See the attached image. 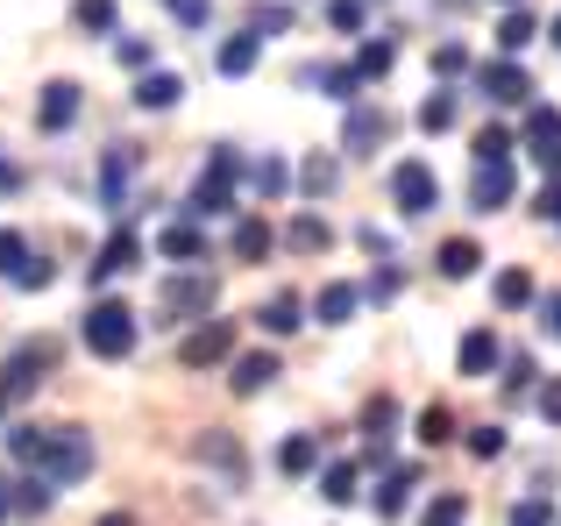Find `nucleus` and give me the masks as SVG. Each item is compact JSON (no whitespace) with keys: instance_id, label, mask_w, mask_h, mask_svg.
<instances>
[{"instance_id":"16","label":"nucleus","mask_w":561,"mask_h":526,"mask_svg":"<svg viewBox=\"0 0 561 526\" xmlns=\"http://www.w3.org/2000/svg\"><path fill=\"white\" fill-rule=\"evenodd\" d=\"M228 363H234V377H228V385L242 391V399H256V391L277 377V356H271V348H249V356H228Z\"/></svg>"},{"instance_id":"33","label":"nucleus","mask_w":561,"mask_h":526,"mask_svg":"<svg viewBox=\"0 0 561 526\" xmlns=\"http://www.w3.org/2000/svg\"><path fill=\"white\" fill-rule=\"evenodd\" d=\"M50 499H57V491L43 484V477H22V484H14V499H8V513H50Z\"/></svg>"},{"instance_id":"56","label":"nucleus","mask_w":561,"mask_h":526,"mask_svg":"<svg viewBox=\"0 0 561 526\" xmlns=\"http://www.w3.org/2000/svg\"><path fill=\"white\" fill-rule=\"evenodd\" d=\"M540 420H554V427H561V385L540 391Z\"/></svg>"},{"instance_id":"5","label":"nucleus","mask_w":561,"mask_h":526,"mask_svg":"<svg viewBox=\"0 0 561 526\" xmlns=\"http://www.w3.org/2000/svg\"><path fill=\"white\" fill-rule=\"evenodd\" d=\"M391 199H398V214H434V199H440V185H434V171L420 164V157H405V164L391 171Z\"/></svg>"},{"instance_id":"49","label":"nucleus","mask_w":561,"mask_h":526,"mask_svg":"<svg viewBox=\"0 0 561 526\" xmlns=\"http://www.w3.org/2000/svg\"><path fill=\"white\" fill-rule=\"evenodd\" d=\"M497 448H505V434H497V427H477V434H469V456H477V462H491Z\"/></svg>"},{"instance_id":"13","label":"nucleus","mask_w":561,"mask_h":526,"mask_svg":"<svg viewBox=\"0 0 561 526\" xmlns=\"http://www.w3.org/2000/svg\"><path fill=\"white\" fill-rule=\"evenodd\" d=\"M179 100H185V79H179V71H142V79H136V107L142 114H171Z\"/></svg>"},{"instance_id":"50","label":"nucleus","mask_w":561,"mask_h":526,"mask_svg":"<svg viewBox=\"0 0 561 526\" xmlns=\"http://www.w3.org/2000/svg\"><path fill=\"white\" fill-rule=\"evenodd\" d=\"M50 277H57L50 263H43V256H28V263H22V277H14V285H22V291H43V285H50Z\"/></svg>"},{"instance_id":"10","label":"nucleus","mask_w":561,"mask_h":526,"mask_svg":"<svg viewBox=\"0 0 561 526\" xmlns=\"http://www.w3.org/2000/svg\"><path fill=\"white\" fill-rule=\"evenodd\" d=\"M512 193H519V171H512V164H477V185H469L477 214H505Z\"/></svg>"},{"instance_id":"31","label":"nucleus","mask_w":561,"mask_h":526,"mask_svg":"<svg viewBox=\"0 0 561 526\" xmlns=\"http://www.w3.org/2000/svg\"><path fill=\"white\" fill-rule=\"evenodd\" d=\"M526 43H534V14H526V8H512L505 22H497V50H505V57H519Z\"/></svg>"},{"instance_id":"44","label":"nucleus","mask_w":561,"mask_h":526,"mask_svg":"<svg viewBox=\"0 0 561 526\" xmlns=\"http://www.w3.org/2000/svg\"><path fill=\"white\" fill-rule=\"evenodd\" d=\"M434 71H440V79H462V71H469V50H462V43H440V50H434Z\"/></svg>"},{"instance_id":"18","label":"nucleus","mask_w":561,"mask_h":526,"mask_svg":"<svg viewBox=\"0 0 561 526\" xmlns=\"http://www.w3.org/2000/svg\"><path fill=\"white\" fill-rule=\"evenodd\" d=\"M256 57H263V43L242 28V36H228V43L214 50V65H220V79H249V71H256Z\"/></svg>"},{"instance_id":"61","label":"nucleus","mask_w":561,"mask_h":526,"mask_svg":"<svg viewBox=\"0 0 561 526\" xmlns=\"http://www.w3.org/2000/svg\"><path fill=\"white\" fill-rule=\"evenodd\" d=\"M0 405H8V391H0Z\"/></svg>"},{"instance_id":"57","label":"nucleus","mask_w":561,"mask_h":526,"mask_svg":"<svg viewBox=\"0 0 561 526\" xmlns=\"http://www.w3.org/2000/svg\"><path fill=\"white\" fill-rule=\"evenodd\" d=\"M93 526H136V519H128V513H100Z\"/></svg>"},{"instance_id":"34","label":"nucleus","mask_w":561,"mask_h":526,"mask_svg":"<svg viewBox=\"0 0 561 526\" xmlns=\"http://www.w3.org/2000/svg\"><path fill=\"white\" fill-rule=\"evenodd\" d=\"M420 442L426 448H448L455 442V413H448V405H426V413H420Z\"/></svg>"},{"instance_id":"28","label":"nucleus","mask_w":561,"mask_h":526,"mask_svg":"<svg viewBox=\"0 0 561 526\" xmlns=\"http://www.w3.org/2000/svg\"><path fill=\"white\" fill-rule=\"evenodd\" d=\"M391 65H398V43H391V36H370V43L356 50V65H348V71H356V79H383Z\"/></svg>"},{"instance_id":"47","label":"nucleus","mask_w":561,"mask_h":526,"mask_svg":"<svg viewBox=\"0 0 561 526\" xmlns=\"http://www.w3.org/2000/svg\"><path fill=\"white\" fill-rule=\"evenodd\" d=\"M122 65H128V71H150V65H157V43H142V36H122Z\"/></svg>"},{"instance_id":"60","label":"nucleus","mask_w":561,"mask_h":526,"mask_svg":"<svg viewBox=\"0 0 561 526\" xmlns=\"http://www.w3.org/2000/svg\"><path fill=\"white\" fill-rule=\"evenodd\" d=\"M497 8H519V0H497Z\"/></svg>"},{"instance_id":"22","label":"nucleus","mask_w":561,"mask_h":526,"mask_svg":"<svg viewBox=\"0 0 561 526\" xmlns=\"http://www.w3.org/2000/svg\"><path fill=\"white\" fill-rule=\"evenodd\" d=\"M271 221H256V214H249V221H234V236H228V250L234 256H242V263H263V256H271Z\"/></svg>"},{"instance_id":"7","label":"nucleus","mask_w":561,"mask_h":526,"mask_svg":"<svg viewBox=\"0 0 561 526\" xmlns=\"http://www.w3.org/2000/svg\"><path fill=\"white\" fill-rule=\"evenodd\" d=\"M50 363H57V348H50V342H22V348L8 356V377H0V391H8V399H22V391H36Z\"/></svg>"},{"instance_id":"51","label":"nucleus","mask_w":561,"mask_h":526,"mask_svg":"<svg viewBox=\"0 0 561 526\" xmlns=\"http://www.w3.org/2000/svg\"><path fill=\"white\" fill-rule=\"evenodd\" d=\"M398 285H405V277H398V271H391V263H383V271L370 277V299H391V291H398Z\"/></svg>"},{"instance_id":"38","label":"nucleus","mask_w":561,"mask_h":526,"mask_svg":"<svg viewBox=\"0 0 561 526\" xmlns=\"http://www.w3.org/2000/svg\"><path fill=\"white\" fill-rule=\"evenodd\" d=\"M334 171H342V164H334V157H306V171H299V185H306V193H334Z\"/></svg>"},{"instance_id":"55","label":"nucleus","mask_w":561,"mask_h":526,"mask_svg":"<svg viewBox=\"0 0 561 526\" xmlns=\"http://www.w3.org/2000/svg\"><path fill=\"white\" fill-rule=\"evenodd\" d=\"M0 193H22V164L14 157H0Z\"/></svg>"},{"instance_id":"19","label":"nucleus","mask_w":561,"mask_h":526,"mask_svg":"<svg viewBox=\"0 0 561 526\" xmlns=\"http://www.w3.org/2000/svg\"><path fill=\"white\" fill-rule=\"evenodd\" d=\"M157 256H171V263H199V256H206L199 221H171L164 236H157Z\"/></svg>"},{"instance_id":"35","label":"nucleus","mask_w":561,"mask_h":526,"mask_svg":"<svg viewBox=\"0 0 561 526\" xmlns=\"http://www.w3.org/2000/svg\"><path fill=\"white\" fill-rule=\"evenodd\" d=\"M420 128H426V136H448V128H455V93H426Z\"/></svg>"},{"instance_id":"52","label":"nucleus","mask_w":561,"mask_h":526,"mask_svg":"<svg viewBox=\"0 0 561 526\" xmlns=\"http://www.w3.org/2000/svg\"><path fill=\"white\" fill-rule=\"evenodd\" d=\"M540 328H548L554 342H561V291H554V299H540Z\"/></svg>"},{"instance_id":"40","label":"nucleus","mask_w":561,"mask_h":526,"mask_svg":"<svg viewBox=\"0 0 561 526\" xmlns=\"http://www.w3.org/2000/svg\"><path fill=\"white\" fill-rule=\"evenodd\" d=\"M391 420H398V399H391V391H377V399L363 405V434H377V442H383V427H391Z\"/></svg>"},{"instance_id":"15","label":"nucleus","mask_w":561,"mask_h":526,"mask_svg":"<svg viewBox=\"0 0 561 526\" xmlns=\"http://www.w3.org/2000/svg\"><path fill=\"white\" fill-rule=\"evenodd\" d=\"M299 79H306V85H320L328 100H342V107H356V100H363V79H356L348 65H306Z\"/></svg>"},{"instance_id":"1","label":"nucleus","mask_w":561,"mask_h":526,"mask_svg":"<svg viewBox=\"0 0 561 526\" xmlns=\"http://www.w3.org/2000/svg\"><path fill=\"white\" fill-rule=\"evenodd\" d=\"M8 456L22 462L28 477H43V484H79V477H93V434L85 427H14L8 434Z\"/></svg>"},{"instance_id":"26","label":"nucleus","mask_w":561,"mask_h":526,"mask_svg":"<svg viewBox=\"0 0 561 526\" xmlns=\"http://www.w3.org/2000/svg\"><path fill=\"white\" fill-rule=\"evenodd\" d=\"M412 491H420V470H391V477H383V491H377V513L398 519L412 505Z\"/></svg>"},{"instance_id":"37","label":"nucleus","mask_w":561,"mask_h":526,"mask_svg":"<svg viewBox=\"0 0 561 526\" xmlns=\"http://www.w3.org/2000/svg\"><path fill=\"white\" fill-rule=\"evenodd\" d=\"M249 185H256V193H263V199H277V193H285V185H291V171H285V164H277V157H263V164H256V171H249Z\"/></svg>"},{"instance_id":"41","label":"nucleus","mask_w":561,"mask_h":526,"mask_svg":"<svg viewBox=\"0 0 561 526\" xmlns=\"http://www.w3.org/2000/svg\"><path fill=\"white\" fill-rule=\"evenodd\" d=\"M497 306H534V277L505 271V277H497Z\"/></svg>"},{"instance_id":"39","label":"nucleus","mask_w":561,"mask_h":526,"mask_svg":"<svg viewBox=\"0 0 561 526\" xmlns=\"http://www.w3.org/2000/svg\"><path fill=\"white\" fill-rule=\"evenodd\" d=\"M534 385H540V363H534V356H512V363H505V391H512V399H526Z\"/></svg>"},{"instance_id":"53","label":"nucleus","mask_w":561,"mask_h":526,"mask_svg":"<svg viewBox=\"0 0 561 526\" xmlns=\"http://www.w3.org/2000/svg\"><path fill=\"white\" fill-rule=\"evenodd\" d=\"M540 171H548V179L561 185V142H540Z\"/></svg>"},{"instance_id":"21","label":"nucleus","mask_w":561,"mask_h":526,"mask_svg":"<svg viewBox=\"0 0 561 526\" xmlns=\"http://www.w3.org/2000/svg\"><path fill=\"white\" fill-rule=\"evenodd\" d=\"M477 263H483V250H477L469 236H448V242L434 250V271H440V277H477Z\"/></svg>"},{"instance_id":"4","label":"nucleus","mask_w":561,"mask_h":526,"mask_svg":"<svg viewBox=\"0 0 561 526\" xmlns=\"http://www.w3.org/2000/svg\"><path fill=\"white\" fill-rule=\"evenodd\" d=\"M228 356H234V320H199V328L179 342L185 370H206V363H228Z\"/></svg>"},{"instance_id":"24","label":"nucleus","mask_w":561,"mask_h":526,"mask_svg":"<svg viewBox=\"0 0 561 526\" xmlns=\"http://www.w3.org/2000/svg\"><path fill=\"white\" fill-rule=\"evenodd\" d=\"M128 171H136V150H128V142H114V150H107V164H100V193H107V214L122 207V185H128Z\"/></svg>"},{"instance_id":"54","label":"nucleus","mask_w":561,"mask_h":526,"mask_svg":"<svg viewBox=\"0 0 561 526\" xmlns=\"http://www.w3.org/2000/svg\"><path fill=\"white\" fill-rule=\"evenodd\" d=\"M534 214H540V221H561V185H548V193H540Z\"/></svg>"},{"instance_id":"8","label":"nucleus","mask_w":561,"mask_h":526,"mask_svg":"<svg viewBox=\"0 0 561 526\" xmlns=\"http://www.w3.org/2000/svg\"><path fill=\"white\" fill-rule=\"evenodd\" d=\"M136 256H142V236H136V228H114V236H107V250L85 263V285H107V277L136 271Z\"/></svg>"},{"instance_id":"9","label":"nucleus","mask_w":561,"mask_h":526,"mask_svg":"<svg viewBox=\"0 0 561 526\" xmlns=\"http://www.w3.org/2000/svg\"><path fill=\"white\" fill-rule=\"evenodd\" d=\"M214 313V277H171L164 285V320H206Z\"/></svg>"},{"instance_id":"29","label":"nucleus","mask_w":561,"mask_h":526,"mask_svg":"<svg viewBox=\"0 0 561 526\" xmlns=\"http://www.w3.org/2000/svg\"><path fill=\"white\" fill-rule=\"evenodd\" d=\"M285 242H291V250H306V256H313V250H328V242H334V228L320 221V214H299V221L285 228Z\"/></svg>"},{"instance_id":"17","label":"nucleus","mask_w":561,"mask_h":526,"mask_svg":"<svg viewBox=\"0 0 561 526\" xmlns=\"http://www.w3.org/2000/svg\"><path fill=\"white\" fill-rule=\"evenodd\" d=\"M356 306H363V291H356V285H320L313 320H320V328H348V320H356Z\"/></svg>"},{"instance_id":"2","label":"nucleus","mask_w":561,"mask_h":526,"mask_svg":"<svg viewBox=\"0 0 561 526\" xmlns=\"http://www.w3.org/2000/svg\"><path fill=\"white\" fill-rule=\"evenodd\" d=\"M234 179H242V157L220 142V150L206 157V171H199V185H192V199H185V221H220V214H234Z\"/></svg>"},{"instance_id":"32","label":"nucleus","mask_w":561,"mask_h":526,"mask_svg":"<svg viewBox=\"0 0 561 526\" xmlns=\"http://www.w3.org/2000/svg\"><path fill=\"white\" fill-rule=\"evenodd\" d=\"M28 256H36V250H28L22 228H0V277H8V285L22 277V263H28Z\"/></svg>"},{"instance_id":"20","label":"nucleus","mask_w":561,"mask_h":526,"mask_svg":"<svg viewBox=\"0 0 561 526\" xmlns=\"http://www.w3.org/2000/svg\"><path fill=\"white\" fill-rule=\"evenodd\" d=\"M192 456L214 462V470H228V484H242V448H234V434H199V442H192Z\"/></svg>"},{"instance_id":"25","label":"nucleus","mask_w":561,"mask_h":526,"mask_svg":"<svg viewBox=\"0 0 561 526\" xmlns=\"http://www.w3.org/2000/svg\"><path fill=\"white\" fill-rule=\"evenodd\" d=\"M277 470H285V477H313V470H320V442H313V434H291V442H277Z\"/></svg>"},{"instance_id":"27","label":"nucleus","mask_w":561,"mask_h":526,"mask_svg":"<svg viewBox=\"0 0 561 526\" xmlns=\"http://www.w3.org/2000/svg\"><path fill=\"white\" fill-rule=\"evenodd\" d=\"M71 22H79L85 36H114V22H122V8H114V0H71Z\"/></svg>"},{"instance_id":"6","label":"nucleus","mask_w":561,"mask_h":526,"mask_svg":"<svg viewBox=\"0 0 561 526\" xmlns=\"http://www.w3.org/2000/svg\"><path fill=\"white\" fill-rule=\"evenodd\" d=\"M79 107H85L79 85H71V79H50V85H43V100H36V128H43V136H65V128L79 122Z\"/></svg>"},{"instance_id":"3","label":"nucleus","mask_w":561,"mask_h":526,"mask_svg":"<svg viewBox=\"0 0 561 526\" xmlns=\"http://www.w3.org/2000/svg\"><path fill=\"white\" fill-rule=\"evenodd\" d=\"M79 334H85V348H93V356L122 363L128 348H136V313H128L122 299H93V306H85V320H79Z\"/></svg>"},{"instance_id":"45","label":"nucleus","mask_w":561,"mask_h":526,"mask_svg":"<svg viewBox=\"0 0 561 526\" xmlns=\"http://www.w3.org/2000/svg\"><path fill=\"white\" fill-rule=\"evenodd\" d=\"M328 22L342 28V36H356L363 28V0H328Z\"/></svg>"},{"instance_id":"14","label":"nucleus","mask_w":561,"mask_h":526,"mask_svg":"<svg viewBox=\"0 0 561 526\" xmlns=\"http://www.w3.org/2000/svg\"><path fill=\"white\" fill-rule=\"evenodd\" d=\"M256 328L263 334H299L306 328V299L299 291H271V299L256 306Z\"/></svg>"},{"instance_id":"43","label":"nucleus","mask_w":561,"mask_h":526,"mask_svg":"<svg viewBox=\"0 0 561 526\" xmlns=\"http://www.w3.org/2000/svg\"><path fill=\"white\" fill-rule=\"evenodd\" d=\"M462 519H469V505L448 491V499H434V505H426V519H420V526H462Z\"/></svg>"},{"instance_id":"30","label":"nucleus","mask_w":561,"mask_h":526,"mask_svg":"<svg viewBox=\"0 0 561 526\" xmlns=\"http://www.w3.org/2000/svg\"><path fill=\"white\" fill-rule=\"evenodd\" d=\"M320 499H328V505L356 499V462H328V470H320Z\"/></svg>"},{"instance_id":"46","label":"nucleus","mask_w":561,"mask_h":526,"mask_svg":"<svg viewBox=\"0 0 561 526\" xmlns=\"http://www.w3.org/2000/svg\"><path fill=\"white\" fill-rule=\"evenodd\" d=\"M164 8L179 14L185 28H206V22H214V0H164Z\"/></svg>"},{"instance_id":"12","label":"nucleus","mask_w":561,"mask_h":526,"mask_svg":"<svg viewBox=\"0 0 561 526\" xmlns=\"http://www.w3.org/2000/svg\"><path fill=\"white\" fill-rule=\"evenodd\" d=\"M383 136H391V122H383L377 107H348V122H342V150L348 157H370Z\"/></svg>"},{"instance_id":"58","label":"nucleus","mask_w":561,"mask_h":526,"mask_svg":"<svg viewBox=\"0 0 561 526\" xmlns=\"http://www.w3.org/2000/svg\"><path fill=\"white\" fill-rule=\"evenodd\" d=\"M548 43H554V50H561V14H554V28H548Z\"/></svg>"},{"instance_id":"42","label":"nucleus","mask_w":561,"mask_h":526,"mask_svg":"<svg viewBox=\"0 0 561 526\" xmlns=\"http://www.w3.org/2000/svg\"><path fill=\"white\" fill-rule=\"evenodd\" d=\"M526 142H561V114L534 107V114H526Z\"/></svg>"},{"instance_id":"48","label":"nucleus","mask_w":561,"mask_h":526,"mask_svg":"<svg viewBox=\"0 0 561 526\" xmlns=\"http://www.w3.org/2000/svg\"><path fill=\"white\" fill-rule=\"evenodd\" d=\"M512 526H554V505H548V499H526V505H512Z\"/></svg>"},{"instance_id":"11","label":"nucleus","mask_w":561,"mask_h":526,"mask_svg":"<svg viewBox=\"0 0 561 526\" xmlns=\"http://www.w3.org/2000/svg\"><path fill=\"white\" fill-rule=\"evenodd\" d=\"M477 85L497 100V107H519V100H534V79L519 71V57H505V65H483V71H477Z\"/></svg>"},{"instance_id":"59","label":"nucleus","mask_w":561,"mask_h":526,"mask_svg":"<svg viewBox=\"0 0 561 526\" xmlns=\"http://www.w3.org/2000/svg\"><path fill=\"white\" fill-rule=\"evenodd\" d=\"M0 519H8V491H0Z\"/></svg>"},{"instance_id":"23","label":"nucleus","mask_w":561,"mask_h":526,"mask_svg":"<svg viewBox=\"0 0 561 526\" xmlns=\"http://www.w3.org/2000/svg\"><path fill=\"white\" fill-rule=\"evenodd\" d=\"M455 363H462V377H491L497 370V334L491 328L462 334V356H455Z\"/></svg>"},{"instance_id":"36","label":"nucleus","mask_w":561,"mask_h":526,"mask_svg":"<svg viewBox=\"0 0 561 526\" xmlns=\"http://www.w3.org/2000/svg\"><path fill=\"white\" fill-rule=\"evenodd\" d=\"M512 150H519L512 128H483V136H477V164H512Z\"/></svg>"}]
</instances>
